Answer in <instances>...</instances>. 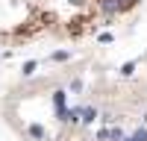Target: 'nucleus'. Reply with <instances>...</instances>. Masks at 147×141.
Here are the masks:
<instances>
[{"label": "nucleus", "mask_w": 147, "mask_h": 141, "mask_svg": "<svg viewBox=\"0 0 147 141\" xmlns=\"http://www.w3.org/2000/svg\"><path fill=\"white\" fill-rule=\"evenodd\" d=\"M53 109H56V117L62 121L65 112H68V106H65V91H56V94H53Z\"/></svg>", "instance_id": "obj_1"}, {"label": "nucleus", "mask_w": 147, "mask_h": 141, "mask_svg": "<svg viewBox=\"0 0 147 141\" xmlns=\"http://www.w3.org/2000/svg\"><path fill=\"white\" fill-rule=\"evenodd\" d=\"M124 138V132H121L118 126H112V129H100L97 132V141H121Z\"/></svg>", "instance_id": "obj_2"}, {"label": "nucleus", "mask_w": 147, "mask_h": 141, "mask_svg": "<svg viewBox=\"0 0 147 141\" xmlns=\"http://www.w3.org/2000/svg\"><path fill=\"white\" fill-rule=\"evenodd\" d=\"M77 115H80V124H91L97 117V109H94V106H80Z\"/></svg>", "instance_id": "obj_3"}, {"label": "nucleus", "mask_w": 147, "mask_h": 141, "mask_svg": "<svg viewBox=\"0 0 147 141\" xmlns=\"http://www.w3.org/2000/svg\"><path fill=\"white\" fill-rule=\"evenodd\" d=\"M129 138H132V141H147V126H138V129H136V132H132Z\"/></svg>", "instance_id": "obj_4"}, {"label": "nucleus", "mask_w": 147, "mask_h": 141, "mask_svg": "<svg viewBox=\"0 0 147 141\" xmlns=\"http://www.w3.org/2000/svg\"><path fill=\"white\" fill-rule=\"evenodd\" d=\"M30 135L41 141V138H44V126H38V124H32V126H30Z\"/></svg>", "instance_id": "obj_5"}, {"label": "nucleus", "mask_w": 147, "mask_h": 141, "mask_svg": "<svg viewBox=\"0 0 147 141\" xmlns=\"http://www.w3.org/2000/svg\"><path fill=\"white\" fill-rule=\"evenodd\" d=\"M35 68H38L35 62H27V65H24V74H27V77H30V74H35Z\"/></svg>", "instance_id": "obj_6"}, {"label": "nucleus", "mask_w": 147, "mask_h": 141, "mask_svg": "<svg viewBox=\"0 0 147 141\" xmlns=\"http://www.w3.org/2000/svg\"><path fill=\"white\" fill-rule=\"evenodd\" d=\"M132 68H136L132 62H129V65H124V68H121V74H124V77H129V74H132Z\"/></svg>", "instance_id": "obj_7"}, {"label": "nucleus", "mask_w": 147, "mask_h": 141, "mask_svg": "<svg viewBox=\"0 0 147 141\" xmlns=\"http://www.w3.org/2000/svg\"><path fill=\"white\" fill-rule=\"evenodd\" d=\"M121 141H132V138H127V135H124V138H121Z\"/></svg>", "instance_id": "obj_8"}, {"label": "nucleus", "mask_w": 147, "mask_h": 141, "mask_svg": "<svg viewBox=\"0 0 147 141\" xmlns=\"http://www.w3.org/2000/svg\"><path fill=\"white\" fill-rule=\"evenodd\" d=\"M144 124H147V115H144Z\"/></svg>", "instance_id": "obj_9"}]
</instances>
